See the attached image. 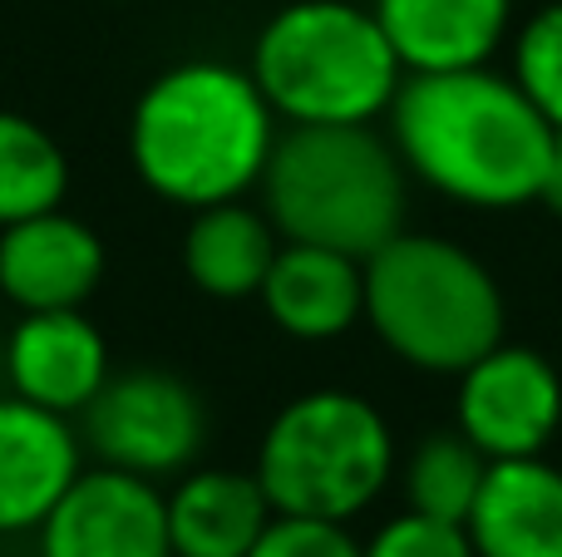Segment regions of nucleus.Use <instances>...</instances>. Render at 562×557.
<instances>
[{
    "instance_id": "nucleus-22",
    "label": "nucleus",
    "mask_w": 562,
    "mask_h": 557,
    "mask_svg": "<svg viewBox=\"0 0 562 557\" xmlns=\"http://www.w3.org/2000/svg\"><path fill=\"white\" fill-rule=\"evenodd\" d=\"M247 557H360V543L350 538L346 523L277 513Z\"/></svg>"
},
{
    "instance_id": "nucleus-8",
    "label": "nucleus",
    "mask_w": 562,
    "mask_h": 557,
    "mask_svg": "<svg viewBox=\"0 0 562 557\" xmlns=\"http://www.w3.org/2000/svg\"><path fill=\"white\" fill-rule=\"evenodd\" d=\"M558 424H562V375L533 345L498 341L469 371H459L454 430L488 464L543 454L553 444Z\"/></svg>"
},
{
    "instance_id": "nucleus-23",
    "label": "nucleus",
    "mask_w": 562,
    "mask_h": 557,
    "mask_svg": "<svg viewBox=\"0 0 562 557\" xmlns=\"http://www.w3.org/2000/svg\"><path fill=\"white\" fill-rule=\"evenodd\" d=\"M538 203L548 213L562 217V128H553V148H548V168H543V187H538Z\"/></svg>"
},
{
    "instance_id": "nucleus-5",
    "label": "nucleus",
    "mask_w": 562,
    "mask_h": 557,
    "mask_svg": "<svg viewBox=\"0 0 562 557\" xmlns=\"http://www.w3.org/2000/svg\"><path fill=\"white\" fill-rule=\"evenodd\" d=\"M247 69L286 124H375L405 79L375 10L350 0H296L277 10Z\"/></svg>"
},
{
    "instance_id": "nucleus-21",
    "label": "nucleus",
    "mask_w": 562,
    "mask_h": 557,
    "mask_svg": "<svg viewBox=\"0 0 562 557\" xmlns=\"http://www.w3.org/2000/svg\"><path fill=\"white\" fill-rule=\"evenodd\" d=\"M360 557H479L459 523H439L425 513H400L375 538L360 543Z\"/></svg>"
},
{
    "instance_id": "nucleus-9",
    "label": "nucleus",
    "mask_w": 562,
    "mask_h": 557,
    "mask_svg": "<svg viewBox=\"0 0 562 557\" xmlns=\"http://www.w3.org/2000/svg\"><path fill=\"white\" fill-rule=\"evenodd\" d=\"M40 557H173L168 499L128 469H79L40 523Z\"/></svg>"
},
{
    "instance_id": "nucleus-7",
    "label": "nucleus",
    "mask_w": 562,
    "mask_h": 557,
    "mask_svg": "<svg viewBox=\"0 0 562 557\" xmlns=\"http://www.w3.org/2000/svg\"><path fill=\"white\" fill-rule=\"evenodd\" d=\"M207 440V405L183 375L134 365L109 375L85 405V444L109 464L144 479L183 474Z\"/></svg>"
},
{
    "instance_id": "nucleus-16",
    "label": "nucleus",
    "mask_w": 562,
    "mask_h": 557,
    "mask_svg": "<svg viewBox=\"0 0 562 557\" xmlns=\"http://www.w3.org/2000/svg\"><path fill=\"white\" fill-rule=\"evenodd\" d=\"M277 519L257 474L193 469L168 493L173 557H247Z\"/></svg>"
},
{
    "instance_id": "nucleus-20",
    "label": "nucleus",
    "mask_w": 562,
    "mask_h": 557,
    "mask_svg": "<svg viewBox=\"0 0 562 557\" xmlns=\"http://www.w3.org/2000/svg\"><path fill=\"white\" fill-rule=\"evenodd\" d=\"M514 79L538 114L562 128V0L524 20L514 45Z\"/></svg>"
},
{
    "instance_id": "nucleus-6",
    "label": "nucleus",
    "mask_w": 562,
    "mask_h": 557,
    "mask_svg": "<svg viewBox=\"0 0 562 557\" xmlns=\"http://www.w3.org/2000/svg\"><path fill=\"white\" fill-rule=\"evenodd\" d=\"M257 479L277 513L350 523L395 474V434L356 390H306L272 414Z\"/></svg>"
},
{
    "instance_id": "nucleus-19",
    "label": "nucleus",
    "mask_w": 562,
    "mask_h": 557,
    "mask_svg": "<svg viewBox=\"0 0 562 557\" xmlns=\"http://www.w3.org/2000/svg\"><path fill=\"white\" fill-rule=\"evenodd\" d=\"M488 479V459L459 430H435L405 459V499L409 513L464 528Z\"/></svg>"
},
{
    "instance_id": "nucleus-18",
    "label": "nucleus",
    "mask_w": 562,
    "mask_h": 557,
    "mask_svg": "<svg viewBox=\"0 0 562 557\" xmlns=\"http://www.w3.org/2000/svg\"><path fill=\"white\" fill-rule=\"evenodd\" d=\"M69 193V158L35 118L0 109V227L55 213Z\"/></svg>"
},
{
    "instance_id": "nucleus-11",
    "label": "nucleus",
    "mask_w": 562,
    "mask_h": 557,
    "mask_svg": "<svg viewBox=\"0 0 562 557\" xmlns=\"http://www.w3.org/2000/svg\"><path fill=\"white\" fill-rule=\"evenodd\" d=\"M104 282V242L65 207L0 227V292L20 311H75Z\"/></svg>"
},
{
    "instance_id": "nucleus-12",
    "label": "nucleus",
    "mask_w": 562,
    "mask_h": 557,
    "mask_svg": "<svg viewBox=\"0 0 562 557\" xmlns=\"http://www.w3.org/2000/svg\"><path fill=\"white\" fill-rule=\"evenodd\" d=\"M85 440L55 410L0 395V533H30L79 479Z\"/></svg>"
},
{
    "instance_id": "nucleus-17",
    "label": "nucleus",
    "mask_w": 562,
    "mask_h": 557,
    "mask_svg": "<svg viewBox=\"0 0 562 557\" xmlns=\"http://www.w3.org/2000/svg\"><path fill=\"white\" fill-rule=\"evenodd\" d=\"M281 252V232L262 207L233 203L198 207L183 232V276L213 302H247L262 292Z\"/></svg>"
},
{
    "instance_id": "nucleus-13",
    "label": "nucleus",
    "mask_w": 562,
    "mask_h": 557,
    "mask_svg": "<svg viewBox=\"0 0 562 557\" xmlns=\"http://www.w3.org/2000/svg\"><path fill=\"white\" fill-rule=\"evenodd\" d=\"M370 10L405 75L488 65L514 25V0H375Z\"/></svg>"
},
{
    "instance_id": "nucleus-10",
    "label": "nucleus",
    "mask_w": 562,
    "mask_h": 557,
    "mask_svg": "<svg viewBox=\"0 0 562 557\" xmlns=\"http://www.w3.org/2000/svg\"><path fill=\"white\" fill-rule=\"evenodd\" d=\"M10 395L55 414H85L109 380V341L85 306L75 311H20L5 341Z\"/></svg>"
},
{
    "instance_id": "nucleus-14",
    "label": "nucleus",
    "mask_w": 562,
    "mask_h": 557,
    "mask_svg": "<svg viewBox=\"0 0 562 557\" xmlns=\"http://www.w3.org/2000/svg\"><path fill=\"white\" fill-rule=\"evenodd\" d=\"M257 302L296 341H336L366 321V262L330 247L281 242Z\"/></svg>"
},
{
    "instance_id": "nucleus-15",
    "label": "nucleus",
    "mask_w": 562,
    "mask_h": 557,
    "mask_svg": "<svg viewBox=\"0 0 562 557\" xmlns=\"http://www.w3.org/2000/svg\"><path fill=\"white\" fill-rule=\"evenodd\" d=\"M464 533L479 557H562V469L543 454L488 464Z\"/></svg>"
},
{
    "instance_id": "nucleus-3",
    "label": "nucleus",
    "mask_w": 562,
    "mask_h": 557,
    "mask_svg": "<svg viewBox=\"0 0 562 557\" xmlns=\"http://www.w3.org/2000/svg\"><path fill=\"white\" fill-rule=\"evenodd\" d=\"M257 187L281 242L366 262L405 232V163L370 124H286Z\"/></svg>"
},
{
    "instance_id": "nucleus-1",
    "label": "nucleus",
    "mask_w": 562,
    "mask_h": 557,
    "mask_svg": "<svg viewBox=\"0 0 562 557\" xmlns=\"http://www.w3.org/2000/svg\"><path fill=\"white\" fill-rule=\"evenodd\" d=\"M385 118L405 173L449 203L484 213L538 203L553 124L533 109L518 79L494 75L488 65L405 75Z\"/></svg>"
},
{
    "instance_id": "nucleus-4",
    "label": "nucleus",
    "mask_w": 562,
    "mask_h": 557,
    "mask_svg": "<svg viewBox=\"0 0 562 557\" xmlns=\"http://www.w3.org/2000/svg\"><path fill=\"white\" fill-rule=\"evenodd\" d=\"M366 321L395 361L425 375H459L504 341L508 306L469 247L395 232L366 257Z\"/></svg>"
},
{
    "instance_id": "nucleus-2",
    "label": "nucleus",
    "mask_w": 562,
    "mask_h": 557,
    "mask_svg": "<svg viewBox=\"0 0 562 557\" xmlns=\"http://www.w3.org/2000/svg\"><path fill=\"white\" fill-rule=\"evenodd\" d=\"M277 144V114L252 69L188 59L144 84L128 114V163L148 193L188 213L247 197Z\"/></svg>"
}]
</instances>
